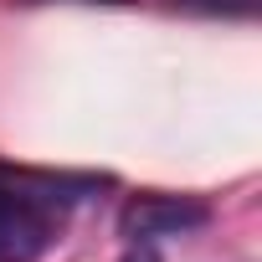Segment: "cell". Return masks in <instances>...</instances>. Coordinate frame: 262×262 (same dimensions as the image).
<instances>
[{
  "label": "cell",
  "mask_w": 262,
  "mask_h": 262,
  "mask_svg": "<svg viewBox=\"0 0 262 262\" xmlns=\"http://www.w3.org/2000/svg\"><path fill=\"white\" fill-rule=\"evenodd\" d=\"M211 221V206L206 201H190V195H134L118 216V231L128 242H160V236H185V231H201Z\"/></svg>",
  "instance_id": "2"
},
{
  "label": "cell",
  "mask_w": 262,
  "mask_h": 262,
  "mask_svg": "<svg viewBox=\"0 0 262 262\" xmlns=\"http://www.w3.org/2000/svg\"><path fill=\"white\" fill-rule=\"evenodd\" d=\"M82 6H134V0H82Z\"/></svg>",
  "instance_id": "3"
},
{
  "label": "cell",
  "mask_w": 262,
  "mask_h": 262,
  "mask_svg": "<svg viewBox=\"0 0 262 262\" xmlns=\"http://www.w3.org/2000/svg\"><path fill=\"white\" fill-rule=\"evenodd\" d=\"M93 180L31 175L0 165V262H36L57 236V211L72 206Z\"/></svg>",
  "instance_id": "1"
}]
</instances>
